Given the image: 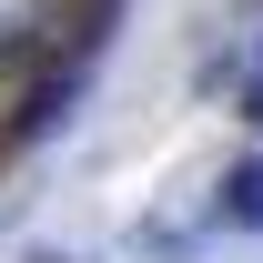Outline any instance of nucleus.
Wrapping results in <instances>:
<instances>
[{"label": "nucleus", "mask_w": 263, "mask_h": 263, "mask_svg": "<svg viewBox=\"0 0 263 263\" xmlns=\"http://www.w3.org/2000/svg\"><path fill=\"white\" fill-rule=\"evenodd\" d=\"M101 21H111V0H0V152L31 142V122L71 91Z\"/></svg>", "instance_id": "nucleus-1"}]
</instances>
